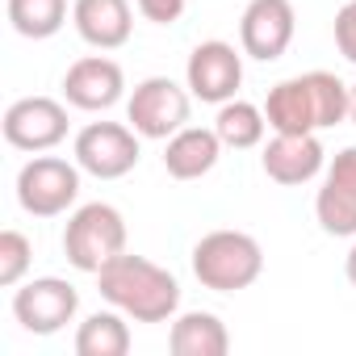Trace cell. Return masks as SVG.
<instances>
[{
  "mask_svg": "<svg viewBox=\"0 0 356 356\" xmlns=\"http://www.w3.org/2000/svg\"><path fill=\"white\" fill-rule=\"evenodd\" d=\"M126 118L134 122V130L143 138H172L189 122V92L181 84H172L168 76H151L134 88Z\"/></svg>",
  "mask_w": 356,
  "mask_h": 356,
  "instance_id": "5",
  "label": "cell"
},
{
  "mask_svg": "<svg viewBox=\"0 0 356 356\" xmlns=\"http://www.w3.org/2000/svg\"><path fill=\"white\" fill-rule=\"evenodd\" d=\"M5 138L17 151H47L67 138V109L51 97H22L5 113Z\"/></svg>",
  "mask_w": 356,
  "mask_h": 356,
  "instance_id": "8",
  "label": "cell"
},
{
  "mask_svg": "<svg viewBox=\"0 0 356 356\" xmlns=\"http://www.w3.org/2000/svg\"><path fill=\"white\" fill-rule=\"evenodd\" d=\"M138 13L147 22H155V26H172L185 13V0H138Z\"/></svg>",
  "mask_w": 356,
  "mask_h": 356,
  "instance_id": "24",
  "label": "cell"
},
{
  "mask_svg": "<svg viewBox=\"0 0 356 356\" xmlns=\"http://www.w3.org/2000/svg\"><path fill=\"white\" fill-rule=\"evenodd\" d=\"M101 293L122 310L130 314L134 323H163L176 314V306H181V285H176V277L159 264H151L147 256H113L101 273Z\"/></svg>",
  "mask_w": 356,
  "mask_h": 356,
  "instance_id": "1",
  "label": "cell"
},
{
  "mask_svg": "<svg viewBox=\"0 0 356 356\" xmlns=\"http://www.w3.org/2000/svg\"><path fill=\"white\" fill-rule=\"evenodd\" d=\"M30 256H34V248L22 231H0V285L5 289L17 285L30 268Z\"/></svg>",
  "mask_w": 356,
  "mask_h": 356,
  "instance_id": "22",
  "label": "cell"
},
{
  "mask_svg": "<svg viewBox=\"0 0 356 356\" xmlns=\"http://www.w3.org/2000/svg\"><path fill=\"white\" fill-rule=\"evenodd\" d=\"M76 310H80V293H76L67 281H59V277H38V281H30L26 289H17V298H13L17 323H22L26 331H34V335H55V331H63V327L76 318Z\"/></svg>",
  "mask_w": 356,
  "mask_h": 356,
  "instance_id": "7",
  "label": "cell"
},
{
  "mask_svg": "<svg viewBox=\"0 0 356 356\" xmlns=\"http://www.w3.org/2000/svg\"><path fill=\"white\" fill-rule=\"evenodd\" d=\"M76 163L101 181H118L138 163V138L122 122H92L76 134Z\"/></svg>",
  "mask_w": 356,
  "mask_h": 356,
  "instance_id": "6",
  "label": "cell"
},
{
  "mask_svg": "<svg viewBox=\"0 0 356 356\" xmlns=\"http://www.w3.org/2000/svg\"><path fill=\"white\" fill-rule=\"evenodd\" d=\"M193 273L206 289L235 293L264 273V252L248 231H210L193 248Z\"/></svg>",
  "mask_w": 356,
  "mask_h": 356,
  "instance_id": "2",
  "label": "cell"
},
{
  "mask_svg": "<svg viewBox=\"0 0 356 356\" xmlns=\"http://www.w3.org/2000/svg\"><path fill=\"white\" fill-rule=\"evenodd\" d=\"M126 352H130V331L118 314H92L80 323L76 356H126Z\"/></svg>",
  "mask_w": 356,
  "mask_h": 356,
  "instance_id": "17",
  "label": "cell"
},
{
  "mask_svg": "<svg viewBox=\"0 0 356 356\" xmlns=\"http://www.w3.org/2000/svg\"><path fill=\"white\" fill-rule=\"evenodd\" d=\"M63 252H67V260L80 273H101L113 256L126 252V222H122V214L113 206H105V202L80 206L67 218Z\"/></svg>",
  "mask_w": 356,
  "mask_h": 356,
  "instance_id": "3",
  "label": "cell"
},
{
  "mask_svg": "<svg viewBox=\"0 0 356 356\" xmlns=\"http://www.w3.org/2000/svg\"><path fill=\"white\" fill-rule=\"evenodd\" d=\"M218 151H222V138L218 130H202V126H185L168 138V151H163V168L176 181H197L206 176L214 163H218Z\"/></svg>",
  "mask_w": 356,
  "mask_h": 356,
  "instance_id": "13",
  "label": "cell"
},
{
  "mask_svg": "<svg viewBox=\"0 0 356 356\" xmlns=\"http://www.w3.org/2000/svg\"><path fill=\"white\" fill-rule=\"evenodd\" d=\"M80 193V172L67 163V159H55V155H38L22 168L17 176V202L26 214L34 218H55L63 214Z\"/></svg>",
  "mask_w": 356,
  "mask_h": 356,
  "instance_id": "4",
  "label": "cell"
},
{
  "mask_svg": "<svg viewBox=\"0 0 356 356\" xmlns=\"http://www.w3.org/2000/svg\"><path fill=\"white\" fill-rule=\"evenodd\" d=\"M348 118L356 122V84H352V109H348Z\"/></svg>",
  "mask_w": 356,
  "mask_h": 356,
  "instance_id": "27",
  "label": "cell"
},
{
  "mask_svg": "<svg viewBox=\"0 0 356 356\" xmlns=\"http://www.w3.org/2000/svg\"><path fill=\"white\" fill-rule=\"evenodd\" d=\"M335 47L348 63H356V0H348L335 13Z\"/></svg>",
  "mask_w": 356,
  "mask_h": 356,
  "instance_id": "23",
  "label": "cell"
},
{
  "mask_svg": "<svg viewBox=\"0 0 356 356\" xmlns=\"http://www.w3.org/2000/svg\"><path fill=\"white\" fill-rule=\"evenodd\" d=\"M168 348H172V356H227L231 335L218 323V314L189 310V314H181V318L172 323Z\"/></svg>",
  "mask_w": 356,
  "mask_h": 356,
  "instance_id": "16",
  "label": "cell"
},
{
  "mask_svg": "<svg viewBox=\"0 0 356 356\" xmlns=\"http://www.w3.org/2000/svg\"><path fill=\"white\" fill-rule=\"evenodd\" d=\"M239 84H243V59L235 55V47L202 42L189 55V88H193V97H202L210 105H227V101H235Z\"/></svg>",
  "mask_w": 356,
  "mask_h": 356,
  "instance_id": "10",
  "label": "cell"
},
{
  "mask_svg": "<svg viewBox=\"0 0 356 356\" xmlns=\"http://www.w3.org/2000/svg\"><path fill=\"white\" fill-rule=\"evenodd\" d=\"M348 281H352V285H356V248H352V252H348Z\"/></svg>",
  "mask_w": 356,
  "mask_h": 356,
  "instance_id": "26",
  "label": "cell"
},
{
  "mask_svg": "<svg viewBox=\"0 0 356 356\" xmlns=\"http://www.w3.org/2000/svg\"><path fill=\"white\" fill-rule=\"evenodd\" d=\"M9 22L22 38H51L67 22V0H9Z\"/></svg>",
  "mask_w": 356,
  "mask_h": 356,
  "instance_id": "18",
  "label": "cell"
},
{
  "mask_svg": "<svg viewBox=\"0 0 356 356\" xmlns=\"http://www.w3.org/2000/svg\"><path fill=\"white\" fill-rule=\"evenodd\" d=\"M323 168V143L314 134H277L264 147V172L277 185H306Z\"/></svg>",
  "mask_w": 356,
  "mask_h": 356,
  "instance_id": "12",
  "label": "cell"
},
{
  "mask_svg": "<svg viewBox=\"0 0 356 356\" xmlns=\"http://www.w3.org/2000/svg\"><path fill=\"white\" fill-rule=\"evenodd\" d=\"M264 113L256 109V105H248V101H227L222 109H218V118H214V130H218V138H222V147H256L260 138H264Z\"/></svg>",
  "mask_w": 356,
  "mask_h": 356,
  "instance_id": "19",
  "label": "cell"
},
{
  "mask_svg": "<svg viewBox=\"0 0 356 356\" xmlns=\"http://www.w3.org/2000/svg\"><path fill=\"white\" fill-rule=\"evenodd\" d=\"M327 181H335V185H343V189L356 193V147H348V151L335 155V163H331V172H327Z\"/></svg>",
  "mask_w": 356,
  "mask_h": 356,
  "instance_id": "25",
  "label": "cell"
},
{
  "mask_svg": "<svg viewBox=\"0 0 356 356\" xmlns=\"http://www.w3.org/2000/svg\"><path fill=\"white\" fill-rule=\"evenodd\" d=\"M126 88V76L113 59L105 55H88V59H76L63 76V92L76 109H109Z\"/></svg>",
  "mask_w": 356,
  "mask_h": 356,
  "instance_id": "11",
  "label": "cell"
},
{
  "mask_svg": "<svg viewBox=\"0 0 356 356\" xmlns=\"http://www.w3.org/2000/svg\"><path fill=\"white\" fill-rule=\"evenodd\" d=\"M293 5L289 0H252L243 9V22H239V38H243V51L260 63H273L285 55L289 38H293Z\"/></svg>",
  "mask_w": 356,
  "mask_h": 356,
  "instance_id": "9",
  "label": "cell"
},
{
  "mask_svg": "<svg viewBox=\"0 0 356 356\" xmlns=\"http://www.w3.org/2000/svg\"><path fill=\"white\" fill-rule=\"evenodd\" d=\"M72 17H76L80 38L92 42V47H101V51L122 47L130 38V26H134L126 0H76Z\"/></svg>",
  "mask_w": 356,
  "mask_h": 356,
  "instance_id": "14",
  "label": "cell"
},
{
  "mask_svg": "<svg viewBox=\"0 0 356 356\" xmlns=\"http://www.w3.org/2000/svg\"><path fill=\"white\" fill-rule=\"evenodd\" d=\"M264 118L277 134H314L318 118H314V97H310V80H281L268 101H264Z\"/></svg>",
  "mask_w": 356,
  "mask_h": 356,
  "instance_id": "15",
  "label": "cell"
},
{
  "mask_svg": "<svg viewBox=\"0 0 356 356\" xmlns=\"http://www.w3.org/2000/svg\"><path fill=\"white\" fill-rule=\"evenodd\" d=\"M314 214H318V227L327 235H356V193L352 189H343L335 181H323Z\"/></svg>",
  "mask_w": 356,
  "mask_h": 356,
  "instance_id": "20",
  "label": "cell"
},
{
  "mask_svg": "<svg viewBox=\"0 0 356 356\" xmlns=\"http://www.w3.org/2000/svg\"><path fill=\"white\" fill-rule=\"evenodd\" d=\"M306 80H310V97H314V118H318V126L343 122L348 109H352V84H343V80L331 76V72H310Z\"/></svg>",
  "mask_w": 356,
  "mask_h": 356,
  "instance_id": "21",
  "label": "cell"
}]
</instances>
